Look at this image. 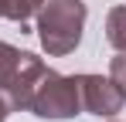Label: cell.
<instances>
[{
	"label": "cell",
	"mask_w": 126,
	"mask_h": 122,
	"mask_svg": "<svg viewBox=\"0 0 126 122\" xmlns=\"http://www.w3.org/2000/svg\"><path fill=\"white\" fill-rule=\"evenodd\" d=\"M85 17L89 7L85 0H44L38 10V41L51 58H65L82 44Z\"/></svg>",
	"instance_id": "1"
},
{
	"label": "cell",
	"mask_w": 126,
	"mask_h": 122,
	"mask_svg": "<svg viewBox=\"0 0 126 122\" xmlns=\"http://www.w3.org/2000/svg\"><path fill=\"white\" fill-rule=\"evenodd\" d=\"M48 64L31 51H21L7 41H0V98L7 102L10 112H27L31 95L44 78Z\"/></svg>",
	"instance_id": "2"
},
{
	"label": "cell",
	"mask_w": 126,
	"mask_h": 122,
	"mask_svg": "<svg viewBox=\"0 0 126 122\" xmlns=\"http://www.w3.org/2000/svg\"><path fill=\"white\" fill-rule=\"evenodd\" d=\"M38 119H75L82 112V88H79V75H58V71H44L38 81L34 95H31V109Z\"/></svg>",
	"instance_id": "3"
},
{
	"label": "cell",
	"mask_w": 126,
	"mask_h": 122,
	"mask_svg": "<svg viewBox=\"0 0 126 122\" xmlns=\"http://www.w3.org/2000/svg\"><path fill=\"white\" fill-rule=\"evenodd\" d=\"M79 88H82V109L99 115V119H112L116 112H123L126 92L112 78L102 75H79Z\"/></svg>",
	"instance_id": "4"
},
{
	"label": "cell",
	"mask_w": 126,
	"mask_h": 122,
	"mask_svg": "<svg viewBox=\"0 0 126 122\" xmlns=\"http://www.w3.org/2000/svg\"><path fill=\"white\" fill-rule=\"evenodd\" d=\"M41 3H44V0H0V17L21 24V31H24V27H27V20L38 17Z\"/></svg>",
	"instance_id": "5"
},
{
	"label": "cell",
	"mask_w": 126,
	"mask_h": 122,
	"mask_svg": "<svg viewBox=\"0 0 126 122\" xmlns=\"http://www.w3.org/2000/svg\"><path fill=\"white\" fill-rule=\"evenodd\" d=\"M106 41L116 51H126V7H112L106 14Z\"/></svg>",
	"instance_id": "6"
},
{
	"label": "cell",
	"mask_w": 126,
	"mask_h": 122,
	"mask_svg": "<svg viewBox=\"0 0 126 122\" xmlns=\"http://www.w3.org/2000/svg\"><path fill=\"white\" fill-rule=\"evenodd\" d=\"M109 78H112V81L126 92V51H119L116 58L109 61Z\"/></svg>",
	"instance_id": "7"
},
{
	"label": "cell",
	"mask_w": 126,
	"mask_h": 122,
	"mask_svg": "<svg viewBox=\"0 0 126 122\" xmlns=\"http://www.w3.org/2000/svg\"><path fill=\"white\" fill-rule=\"evenodd\" d=\"M7 115H10V109H7V102L0 98V122H7Z\"/></svg>",
	"instance_id": "8"
}]
</instances>
